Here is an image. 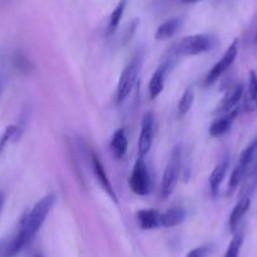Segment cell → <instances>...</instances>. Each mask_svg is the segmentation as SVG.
I'll list each match as a JSON object with an SVG mask.
<instances>
[{"instance_id":"3957f363","label":"cell","mask_w":257,"mask_h":257,"mask_svg":"<svg viewBox=\"0 0 257 257\" xmlns=\"http://www.w3.org/2000/svg\"><path fill=\"white\" fill-rule=\"evenodd\" d=\"M142 62L143 54L137 53L133 57L132 61L126 64V67L121 72V76L117 82V88H116V101H117L118 105L122 103L127 98V96L132 93L133 88H134L135 83L138 81L140 67H142Z\"/></svg>"},{"instance_id":"5bb4252c","label":"cell","mask_w":257,"mask_h":257,"mask_svg":"<svg viewBox=\"0 0 257 257\" xmlns=\"http://www.w3.org/2000/svg\"><path fill=\"white\" fill-rule=\"evenodd\" d=\"M249 207H251V199H249V196H247V194L246 196L241 197V199H238L236 206L233 207L228 219V227H229V231H231L232 233L236 232L239 222H241V219L243 218L244 214L248 212Z\"/></svg>"},{"instance_id":"8992f818","label":"cell","mask_w":257,"mask_h":257,"mask_svg":"<svg viewBox=\"0 0 257 257\" xmlns=\"http://www.w3.org/2000/svg\"><path fill=\"white\" fill-rule=\"evenodd\" d=\"M128 185L138 196H148L152 193L153 177L144 158L138 157L128 179Z\"/></svg>"},{"instance_id":"4fadbf2b","label":"cell","mask_w":257,"mask_h":257,"mask_svg":"<svg viewBox=\"0 0 257 257\" xmlns=\"http://www.w3.org/2000/svg\"><path fill=\"white\" fill-rule=\"evenodd\" d=\"M229 157L226 155L218 164L214 167L213 172L211 173L209 175V187H211V192H212V196L216 197L218 194V190L219 187H221L222 182H223L224 177H226L227 172L229 169Z\"/></svg>"},{"instance_id":"ac0fdd59","label":"cell","mask_w":257,"mask_h":257,"mask_svg":"<svg viewBox=\"0 0 257 257\" xmlns=\"http://www.w3.org/2000/svg\"><path fill=\"white\" fill-rule=\"evenodd\" d=\"M126 6H127V0H120L117 3V6L115 7V9L111 13L110 18H108L107 27H106V37L112 36L116 31H117L118 26L121 23V19H122L123 13H125Z\"/></svg>"},{"instance_id":"7c38bea8","label":"cell","mask_w":257,"mask_h":257,"mask_svg":"<svg viewBox=\"0 0 257 257\" xmlns=\"http://www.w3.org/2000/svg\"><path fill=\"white\" fill-rule=\"evenodd\" d=\"M239 113V108H234V110L229 111V112L224 113L221 117L216 118L213 122L209 126V135L213 138H219L224 135L226 133L229 132V128L233 125L234 120L237 118Z\"/></svg>"},{"instance_id":"5b68a950","label":"cell","mask_w":257,"mask_h":257,"mask_svg":"<svg viewBox=\"0 0 257 257\" xmlns=\"http://www.w3.org/2000/svg\"><path fill=\"white\" fill-rule=\"evenodd\" d=\"M257 155V137L249 143L246 147V149H243V152L239 155V159L237 165L234 167L233 172H232L231 178H229L228 183V193H232L239 184H241L242 180L246 178V175L248 174L249 167L252 165V163L254 162V158Z\"/></svg>"},{"instance_id":"e0dca14e","label":"cell","mask_w":257,"mask_h":257,"mask_svg":"<svg viewBox=\"0 0 257 257\" xmlns=\"http://www.w3.org/2000/svg\"><path fill=\"white\" fill-rule=\"evenodd\" d=\"M183 24V19L182 18H175L168 19L167 22H164L163 24H160L158 27L157 32H155V39L157 41H165V39H169L179 31V28L182 27Z\"/></svg>"},{"instance_id":"44dd1931","label":"cell","mask_w":257,"mask_h":257,"mask_svg":"<svg viewBox=\"0 0 257 257\" xmlns=\"http://www.w3.org/2000/svg\"><path fill=\"white\" fill-rule=\"evenodd\" d=\"M193 102H194V92H193L192 88H187L183 92L179 102H178V116L183 117V116L187 115L188 111L192 108Z\"/></svg>"},{"instance_id":"8fae6325","label":"cell","mask_w":257,"mask_h":257,"mask_svg":"<svg viewBox=\"0 0 257 257\" xmlns=\"http://www.w3.org/2000/svg\"><path fill=\"white\" fill-rule=\"evenodd\" d=\"M243 91L244 87L242 83H237V85L232 86L227 93L224 95V97L222 98V101L219 102V105L217 106L216 111L217 113H227L229 111L234 110L238 102L241 101V98L243 97Z\"/></svg>"},{"instance_id":"ba28073f","label":"cell","mask_w":257,"mask_h":257,"mask_svg":"<svg viewBox=\"0 0 257 257\" xmlns=\"http://www.w3.org/2000/svg\"><path fill=\"white\" fill-rule=\"evenodd\" d=\"M155 137V116L152 111H148L143 115L142 130H140L139 142H138V153L139 157L145 158L150 152Z\"/></svg>"},{"instance_id":"277c9868","label":"cell","mask_w":257,"mask_h":257,"mask_svg":"<svg viewBox=\"0 0 257 257\" xmlns=\"http://www.w3.org/2000/svg\"><path fill=\"white\" fill-rule=\"evenodd\" d=\"M180 168H182V148L177 145L170 153L169 160L163 174L162 189H160L163 199L169 198L177 188L178 182H179Z\"/></svg>"},{"instance_id":"6da1fadb","label":"cell","mask_w":257,"mask_h":257,"mask_svg":"<svg viewBox=\"0 0 257 257\" xmlns=\"http://www.w3.org/2000/svg\"><path fill=\"white\" fill-rule=\"evenodd\" d=\"M56 201V194L48 193L34 204L33 208L22 218L18 232L12 238V241L7 244L2 257H16L27 244L31 243L37 232L43 226L44 221L53 208Z\"/></svg>"},{"instance_id":"9a60e30c","label":"cell","mask_w":257,"mask_h":257,"mask_svg":"<svg viewBox=\"0 0 257 257\" xmlns=\"http://www.w3.org/2000/svg\"><path fill=\"white\" fill-rule=\"evenodd\" d=\"M139 226L143 229H155L162 227V213L157 209H142L137 213Z\"/></svg>"},{"instance_id":"30bf717a","label":"cell","mask_w":257,"mask_h":257,"mask_svg":"<svg viewBox=\"0 0 257 257\" xmlns=\"http://www.w3.org/2000/svg\"><path fill=\"white\" fill-rule=\"evenodd\" d=\"M91 163H92V169L93 173H95L96 179L98 180V183L101 184L102 189L107 193L108 197H110L115 203H117V196H116L115 189H113L112 184H111V180L108 179L107 174H106V170L105 168H103L102 162H101L100 157L93 152L91 153Z\"/></svg>"},{"instance_id":"d4e9b609","label":"cell","mask_w":257,"mask_h":257,"mask_svg":"<svg viewBox=\"0 0 257 257\" xmlns=\"http://www.w3.org/2000/svg\"><path fill=\"white\" fill-rule=\"evenodd\" d=\"M4 201H6V197H4L3 193H0V212H2L4 207Z\"/></svg>"},{"instance_id":"484cf974","label":"cell","mask_w":257,"mask_h":257,"mask_svg":"<svg viewBox=\"0 0 257 257\" xmlns=\"http://www.w3.org/2000/svg\"><path fill=\"white\" fill-rule=\"evenodd\" d=\"M180 2L184 4H196L198 2H202V0H180Z\"/></svg>"},{"instance_id":"7a4b0ae2","label":"cell","mask_w":257,"mask_h":257,"mask_svg":"<svg viewBox=\"0 0 257 257\" xmlns=\"http://www.w3.org/2000/svg\"><path fill=\"white\" fill-rule=\"evenodd\" d=\"M217 44V39L209 34H192L180 39L173 47L172 54L175 57H193L206 53L213 49Z\"/></svg>"},{"instance_id":"52a82bcc","label":"cell","mask_w":257,"mask_h":257,"mask_svg":"<svg viewBox=\"0 0 257 257\" xmlns=\"http://www.w3.org/2000/svg\"><path fill=\"white\" fill-rule=\"evenodd\" d=\"M237 54H238V41L234 39L233 43H232L231 46L227 48V51L224 52L222 58L211 68V71H209L208 75H207L206 80H204V86L214 85V83L221 78V76L223 75L228 68H231V66L234 63V61H236Z\"/></svg>"},{"instance_id":"7402d4cb","label":"cell","mask_w":257,"mask_h":257,"mask_svg":"<svg viewBox=\"0 0 257 257\" xmlns=\"http://www.w3.org/2000/svg\"><path fill=\"white\" fill-rule=\"evenodd\" d=\"M19 132H21V127H19L18 125H9L8 127L4 130L3 135L0 137V154L3 153V150L6 149L7 144H8L11 140L13 139L18 140Z\"/></svg>"},{"instance_id":"603a6c76","label":"cell","mask_w":257,"mask_h":257,"mask_svg":"<svg viewBox=\"0 0 257 257\" xmlns=\"http://www.w3.org/2000/svg\"><path fill=\"white\" fill-rule=\"evenodd\" d=\"M242 242H243V233H239L238 232V233L234 234L232 241L229 242L224 257H238L242 247Z\"/></svg>"},{"instance_id":"9c48e42d","label":"cell","mask_w":257,"mask_h":257,"mask_svg":"<svg viewBox=\"0 0 257 257\" xmlns=\"http://www.w3.org/2000/svg\"><path fill=\"white\" fill-rule=\"evenodd\" d=\"M172 58L165 59L159 67L155 70V72L153 73L152 78L149 81V85H148V92H149L150 100H155L163 92L165 77H167V73L169 71V68L172 67Z\"/></svg>"},{"instance_id":"cb8c5ba5","label":"cell","mask_w":257,"mask_h":257,"mask_svg":"<svg viewBox=\"0 0 257 257\" xmlns=\"http://www.w3.org/2000/svg\"><path fill=\"white\" fill-rule=\"evenodd\" d=\"M211 252V244H203V246L196 247L192 251L188 252L185 257H206Z\"/></svg>"},{"instance_id":"2e32d148","label":"cell","mask_w":257,"mask_h":257,"mask_svg":"<svg viewBox=\"0 0 257 257\" xmlns=\"http://www.w3.org/2000/svg\"><path fill=\"white\" fill-rule=\"evenodd\" d=\"M128 145V139L127 135H126L125 128H117L112 135V139H111L110 148L111 152H112L113 157L116 159H122L126 154V150H127Z\"/></svg>"},{"instance_id":"d6986e66","label":"cell","mask_w":257,"mask_h":257,"mask_svg":"<svg viewBox=\"0 0 257 257\" xmlns=\"http://www.w3.org/2000/svg\"><path fill=\"white\" fill-rule=\"evenodd\" d=\"M185 219V211L180 207H173L167 212L162 213V227L172 228V227L179 226Z\"/></svg>"},{"instance_id":"ffe728a7","label":"cell","mask_w":257,"mask_h":257,"mask_svg":"<svg viewBox=\"0 0 257 257\" xmlns=\"http://www.w3.org/2000/svg\"><path fill=\"white\" fill-rule=\"evenodd\" d=\"M244 108L246 111L257 110V75L254 71H251L248 76V87H247V96L244 100Z\"/></svg>"},{"instance_id":"4316f807","label":"cell","mask_w":257,"mask_h":257,"mask_svg":"<svg viewBox=\"0 0 257 257\" xmlns=\"http://www.w3.org/2000/svg\"><path fill=\"white\" fill-rule=\"evenodd\" d=\"M34 257H43V256H42V254H41V253H37V254H36V256H34Z\"/></svg>"},{"instance_id":"83f0119b","label":"cell","mask_w":257,"mask_h":257,"mask_svg":"<svg viewBox=\"0 0 257 257\" xmlns=\"http://www.w3.org/2000/svg\"><path fill=\"white\" fill-rule=\"evenodd\" d=\"M254 42H256V43H257V33H256V37H254Z\"/></svg>"}]
</instances>
